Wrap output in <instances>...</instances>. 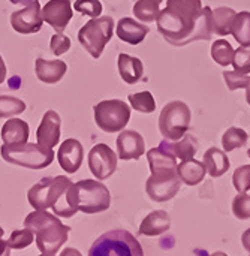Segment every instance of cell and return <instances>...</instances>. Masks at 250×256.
<instances>
[{
    "instance_id": "obj_2",
    "label": "cell",
    "mask_w": 250,
    "mask_h": 256,
    "mask_svg": "<svg viewBox=\"0 0 250 256\" xmlns=\"http://www.w3.org/2000/svg\"><path fill=\"white\" fill-rule=\"evenodd\" d=\"M24 228L36 237L38 249L45 255H56L68 242L70 226H66L46 210H34L24 219Z\"/></svg>"
},
{
    "instance_id": "obj_25",
    "label": "cell",
    "mask_w": 250,
    "mask_h": 256,
    "mask_svg": "<svg viewBox=\"0 0 250 256\" xmlns=\"http://www.w3.org/2000/svg\"><path fill=\"white\" fill-rule=\"evenodd\" d=\"M162 144L168 148L170 153H172L177 159H182V160L192 159L198 152L196 140L192 135H189L188 132L178 141H168L166 140V141H162Z\"/></svg>"
},
{
    "instance_id": "obj_45",
    "label": "cell",
    "mask_w": 250,
    "mask_h": 256,
    "mask_svg": "<svg viewBox=\"0 0 250 256\" xmlns=\"http://www.w3.org/2000/svg\"><path fill=\"white\" fill-rule=\"evenodd\" d=\"M244 88H246V100H248V104L250 105V81L248 82V86Z\"/></svg>"
},
{
    "instance_id": "obj_22",
    "label": "cell",
    "mask_w": 250,
    "mask_h": 256,
    "mask_svg": "<svg viewBox=\"0 0 250 256\" xmlns=\"http://www.w3.org/2000/svg\"><path fill=\"white\" fill-rule=\"evenodd\" d=\"M28 135H30L28 124H27V122H24L21 118H9L0 130V136L4 144L27 142Z\"/></svg>"
},
{
    "instance_id": "obj_23",
    "label": "cell",
    "mask_w": 250,
    "mask_h": 256,
    "mask_svg": "<svg viewBox=\"0 0 250 256\" xmlns=\"http://www.w3.org/2000/svg\"><path fill=\"white\" fill-rule=\"evenodd\" d=\"M177 174H178L182 183H184L188 186H196L204 180L207 171H206V166L202 162L195 160L192 158L188 160H182L180 165L177 164Z\"/></svg>"
},
{
    "instance_id": "obj_29",
    "label": "cell",
    "mask_w": 250,
    "mask_h": 256,
    "mask_svg": "<svg viewBox=\"0 0 250 256\" xmlns=\"http://www.w3.org/2000/svg\"><path fill=\"white\" fill-rule=\"evenodd\" d=\"M248 140H249V135L246 130L240 128H230L222 136V146H224V150L230 153V152H234L236 148L244 147L248 144Z\"/></svg>"
},
{
    "instance_id": "obj_49",
    "label": "cell",
    "mask_w": 250,
    "mask_h": 256,
    "mask_svg": "<svg viewBox=\"0 0 250 256\" xmlns=\"http://www.w3.org/2000/svg\"><path fill=\"white\" fill-rule=\"evenodd\" d=\"M39 256H54V255H45V254H42V255H39Z\"/></svg>"
},
{
    "instance_id": "obj_47",
    "label": "cell",
    "mask_w": 250,
    "mask_h": 256,
    "mask_svg": "<svg viewBox=\"0 0 250 256\" xmlns=\"http://www.w3.org/2000/svg\"><path fill=\"white\" fill-rule=\"evenodd\" d=\"M3 234H4V231H3V228H2V226H0V238H2V237H3Z\"/></svg>"
},
{
    "instance_id": "obj_11",
    "label": "cell",
    "mask_w": 250,
    "mask_h": 256,
    "mask_svg": "<svg viewBox=\"0 0 250 256\" xmlns=\"http://www.w3.org/2000/svg\"><path fill=\"white\" fill-rule=\"evenodd\" d=\"M88 168L98 180H106L117 170V154L106 144H96L88 153Z\"/></svg>"
},
{
    "instance_id": "obj_42",
    "label": "cell",
    "mask_w": 250,
    "mask_h": 256,
    "mask_svg": "<svg viewBox=\"0 0 250 256\" xmlns=\"http://www.w3.org/2000/svg\"><path fill=\"white\" fill-rule=\"evenodd\" d=\"M60 256H82V255H81V252H78L76 249H74V248H68V249H63V250H62Z\"/></svg>"
},
{
    "instance_id": "obj_46",
    "label": "cell",
    "mask_w": 250,
    "mask_h": 256,
    "mask_svg": "<svg viewBox=\"0 0 250 256\" xmlns=\"http://www.w3.org/2000/svg\"><path fill=\"white\" fill-rule=\"evenodd\" d=\"M210 256H228L226 254H224V252H214V254H212Z\"/></svg>"
},
{
    "instance_id": "obj_21",
    "label": "cell",
    "mask_w": 250,
    "mask_h": 256,
    "mask_svg": "<svg viewBox=\"0 0 250 256\" xmlns=\"http://www.w3.org/2000/svg\"><path fill=\"white\" fill-rule=\"evenodd\" d=\"M117 68L122 80L126 84H136L144 75V64L138 57L122 52L117 58Z\"/></svg>"
},
{
    "instance_id": "obj_16",
    "label": "cell",
    "mask_w": 250,
    "mask_h": 256,
    "mask_svg": "<svg viewBox=\"0 0 250 256\" xmlns=\"http://www.w3.org/2000/svg\"><path fill=\"white\" fill-rule=\"evenodd\" d=\"M116 142L117 153L122 160H138L146 152L144 138L135 130H122Z\"/></svg>"
},
{
    "instance_id": "obj_10",
    "label": "cell",
    "mask_w": 250,
    "mask_h": 256,
    "mask_svg": "<svg viewBox=\"0 0 250 256\" xmlns=\"http://www.w3.org/2000/svg\"><path fill=\"white\" fill-rule=\"evenodd\" d=\"M180 184H182V180H180L177 171L153 172L146 183V192L152 201L165 202V201L172 200L178 194Z\"/></svg>"
},
{
    "instance_id": "obj_35",
    "label": "cell",
    "mask_w": 250,
    "mask_h": 256,
    "mask_svg": "<svg viewBox=\"0 0 250 256\" xmlns=\"http://www.w3.org/2000/svg\"><path fill=\"white\" fill-rule=\"evenodd\" d=\"M232 213L240 220L250 219V196L246 192H242L234 198V201H232Z\"/></svg>"
},
{
    "instance_id": "obj_20",
    "label": "cell",
    "mask_w": 250,
    "mask_h": 256,
    "mask_svg": "<svg viewBox=\"0 0 250 256\" xmlns=\"http://www.w3.org/2000/svg\"><path fill=\"white\" fill-rule=\"evenodd\" d=\"M170 228H171L170 214L165 210H156L144 218V220L140 225V234L147 237H156V236H162Z\"/></svg>"
},
{
    "instance_id": "obj_33",
    "label": "cell",
    "mask_w": 250,
    "mask_h": 256,
    "mask_svg": "<svg viewBox=\"0 0 250 256\" xmlns=\"http://www.w3.org/2000/svg\"><path fill=\"white\" fill-rule=\"evenodd\" d=\"M232 66L236 72L248 75L250 74V44L249 45H240L234 51Z\"/></svg>"
},
{
    "instance_id": "obj_4",
    "label": "cell",
    "mask_w": 250,
    "mask_h": 256,
    "mask_svg": "<svg viewBox=\"0 0 250 256\" xmlns=\"http://www.w3.org/2000/svg\"><path fill=\"white\" fill-rule=\"evenodd\" d=\"M66 204L72 216L78 212L86 214L102 213L111 206V194L105 184L96 180H81L66 192Z\"/></svg>"
},
{
    "instance_id": "obj_8",
    "label": "cell",
    "mask_w": 250,
    "mask_h": 256,
    "mask_svg": "<svg viewBox=\"0 0 250 256\" xmlns=\"http://www.w3.org/2000/svg\"><path fill=\"white\" fill-rule=\"evenodd\" d=\"M190 110L182 100H172L166 104L159 116V129L165 140L178 141L184 136L190 126Z\"/></svg>"
},
{
    "instance_id": "obj_15",
    "label": "cell",
    "mask_w": 250,
    "mask_h": 256,
    "mask_svg": "<svg viewBox=\"0 0 250 256\" xmlns=\"http://www.w3.org/2000/svg\"><path fill=\"white\" fill-rule=\"evenodd\" d=\"M82 158H84V148L78 140L68 138L60 144L57 152L58 165L68 174H75L80 170L82 164Z\"/></svg>"
},
{
    "instance_id": "obj_31",
    "label": "cell",
    "mask_w": 250,
    "mask_h": 256,
    "mask_svg": "<svg viewBox=\"0 0 250 256\" xmlns=\"http://www.w3.org/2000/svg\"><path fill=\"white\" fill-rule=\"evenodd\" d=\"M26 102L14 96H0V118H12L26 111Z\"/></svg>"
},
{
    "instance_id": "obj_32",
    "label": "cell",
    "mask_w": 250,
    "mask_h": 256,
    "mask_svg": "<svg viewBox=\"0 0 250 256\" xmlns=\"http://www.w3.org/2000/svg\"><path fill=\"white\" fill-rule=\"evenodd\" d=\"M129 102L132 108L138 112L144 114H152L156 110V100L150 92H140V93H132L129 94Z\"/></svg>"
},
{
    "instance_id": "obj_30",
    "label": "cell",
    "mask_w": 250,
    "mask_h": 256,
    "mask_svg": "<svg viewBox=\"0 0 250 256\" xmlns=\"http://www.w3.org/2000/svg\"><path fill=\"white\" fill-rule=\"evenodd\" d=\"M234 48L232 45L225 40V39H219L212 45V57L213 60L220 64V66H230L232 64V58H234Z\"/></svg>"
},
{
    "instance_id": "obj_18",
    "label": "cell",
    "mask_w": 250,
    "mask_h": 256,
    "mask_svg": "<svg viewBox=\"0 0 250 256\" xmlns=\"http://www.w3.org/2000/svg\"><path fill=\"white\" fill-rule=\"evenodd\" d=\"M148 32H150V28L147 26H144V22H138L129 16H124L117 22L118 39L129 45L141 44L146 39V36L148 34Z\"/></svg>"
},
{
    "instance_id": "obj_9",
    "label": "cell",
    "mask_w": 250,
    "mask_h": 256,
    "mask_svg": "<svg viewBox=\"0 0 250 256\" xmlns=\"http://www.w3.org/2000/svg\"><path fill=\"white\" fill-rule=\"evenodd\" d=\"M93 111L96 124L108 134L123 130L130 120V106L120 99L102 100L94 105Z\"/></svg>"
},
{
    "instance_id": "obj_3",
    "label": "cell",
    "mask_w": 250,
    "mask_h": 256,
    "mask_svg": "<svg viewBox=\"0 0 250 256\" xmlns=\"http://www.w3.org/2000/svg\"><path fill=\"white\" fill-rule=\"evenodd\" d=\"M70 184V178L64 176L45 177L27 192L28 204L34 210L52 208V212L60 218H72L66 204V192Z\"/></svg>"
},
{
    "instance_id": "obj_48",
    "label": "cell",
    "mask_w": 250,
    "mask_h": 256,
    "mask_svg": "<svg viewBox=\"0 0 250 256\" xmlns=\"http://www.w3.org/2000/svg\"><path fill=\"white\" fill-rule=\"evenodd\" d=\"M248 156L250 158V147H249V150H248Z\"/></svg>"
},
{
    "instance_id": "obj_24",
    "label": "cell",
    "mask_w": 250,
    "mask_h": 256,
    "mask_svg": "<svg viewBox=\"0 0 250 256\" xmlns=\"http://www.w3.org/2000/svg\"><path fill=\"white\" fill-rule=\"evenodd\" d=\"M204 166L206 171L212 176V177H222L231 166L230 159L226 152L219 150L218 147H212L204 153Z\"/></svg>"
},
{
    "instance_id": "obj_12",
    "label": "cell",
    "mask_w": 250,
    "mask_h": 256,
    "mask_svg": "<svg viewBox=\"0 0 250 256\" xmlns=\"http://www.w3.org/2000/svg\"><path fill=\"white\" fill-rule=\"evenodd\" d=\"M10 26L16 33L21 34H32L38 33L42 28L44 18H42V8L39 2H33L24 9L15 10L10 15Z\"/></svg>"
},
{
    "instance_id": "obj_26",
    "label": "cell",
    "mask_w": 250,
    "mask_h": 256,
    "mask_svg": "<svg viewBox=\"0 0 250 256\" xmlns=\"http://www.w3.org/2000/svg\"><path fill=\"white\" fill-rule=\"evenodd\" d=\"M237 12L232 8H216L212 12V27H213V33L220 34V36H226L231 34V26L232 21L236 18Z\"/></svg>"
},
{
    "instance_id": "obj_19",
    "label": "cell",
    "mask_w": 250,
    "mask_h": 256,
    "mask_svg": "<svg viewBox=\"0 0 250 256\" xmlns=\"http://www.w3.org/2000/svg\"><path fill=\"white\" fill-rule=\"evenodd\" d=\"M147 159L153 172H174L177 171V158L168 152V148L160 142L159 147L148 150Z\"/></svg>"
},
{
    "instance_id": "obj_17",
    "label": "cell",
    "mask_w": 250,
    "mask_h": 256,
    "mask_svg": "<svg viewBox=\"0 0 250 256\" xmlns=\"http://www.w3.org/2000/svg\"><path fill=\"white\" fill-rule=\"evenodd\" d=\"M68 70V64L63 60H45L36 58L34 62V74L39 81L45 84H56L58 82Z\"/></svg>"
},
{
    "instance_id": "obj_43",
    "label": "cell",
    "mask_w": 250,
    "mask_h": 256,
    "mask_svg": "<svg viewBox=\"0 0 250 256\" xmlns=\"http://www.w3.org/2000/svg\"><path fill=\"white\" fill-rule=\"evenodd\" d=\"M4 80H6V64H4V62H3V58H2V56H0V84H2Z\"/></svg>"
},
{
    "instance_id": "obj_34",
    "label": "cell",
    "mask_w": 250,
    "mask_h": 256,
    "mask_svg": "<svg viewBox=\"0 0 250 256\" xmlns=\"http://www.w3.org/2000/svg\"><path fill=\"white\" fill-rule=\"evenodd\" d=\"M34 240V236L30 230H16L12 231L10 237L8 238V246L14 250H21L24 248H28Z\"/></svg>"
},
{
    "instance_id": "obj_1",
    "label": "cell",
    "mask_w": 250,
    "mask_h": 256,
    "mask_svg": "<svg viewBox=\"0 0 250 256\" xmlns=\"http://www.w3.org/2000/svg\"><path fill=\"white\" fill-rule=\"evenodd\" d=\"M212 8L201 0H168L156 20L164 39L174 46H184L195 40H210L213 36Z\"/></svg>"
},
{
    "instance_id": "obj_40",
    "label": "cell",
    "mask_w": 250,
    "mask_h": 256,
    "mask_svg": "<svg viewBox=\"0 0 250 256\" xmlns=\"http://www.w3.org/2000/svg\"><path fill=\"white\" fill-rule=\"evenodd\" d=\"M242 243H243V248L250 254V228L248 231L243 232V236H242Z\"/></svg>"
},
{
    "instance_id": "obj_37",
    "label": "cell",
    "mask_w": 250,
    "mask_h": 256,
    "mask_svg": "<svg viewBox=\"0 0 250 256\" xmlns=\"http://www.w3.org/2000/svg\"><path fill=\"white\" fill-rule=\"evenodd\" d=\"M232 183L238 194L250 190V165H243L234 171Z\"/></svg>"
},
{
    "instance_id": "obj_28",
    "label": "cell",
    "mask_w": 250,
    "mask_h": 256,
    "mask_svg": "<svg viewBox=\"0 0 250 256\" xmlns=\"http://www.w3.org/2000/svg\"><path fill=\"white\" fill-rule=\"evenodd\" d=\"M162 3V0H136L132 10L134 15L136 16V20L142 21V22H153L158 20L159 16V4Z\"/></svg>"
},
{
    "instance_id": "obj_39",
    "label": "cell",
    "mask_w": 250,
    "mask_h": 256,
    "mask_svg": "<svg viewBox=\"0 0 250 256\" xmlns=\"http://www.w3.org/2000/svg\"><path fill=\"white\" fill-rule=\"evenodd\" d=\"M70 46H72V42L66 34H63V33L52 34L51 42H50V50L54 56H62V54L68 52L70 50Z\"/></svg>"
},
{
    "instance_id": "obj_14",
    "label": "cell",
    "mask_w": 250,
    "mask_h": 256,
    "mask_svg": "<svg viewBox=\"0 0 250 256\" xmlns=\"http://www.w3.org/2000/svg\"><path fill=\"white\" fill-rule=\"evenodd\" d=\"M60 135H62L60 116L56 111L48 110L44 114L39 128L36 129V141L44 148H52L60 142Z\"/></svg>"
},
{
    "instance_id": "obj_41",
    "label": "cell",
    "mask_w": 250,
    "mask_h": 256,
    "mask_svg": "<svg viewBox=\"0 0 250 256\" xmlns=\"http://www.w3.org/2000/svg\"><path fill=\"white\" fill-rule=\"evenodd\" d=\"M10 255V248L8 246V242L0 238V256H9Z\"/></svg>"
},
{
    "instance_id": "obj_44",
    "label": "cell",
    "mask_w": 250,
    "mask_h": 256,
    "mask_svg": "<svg viewBox=\"0 0 250 256\" xmlns=\"http://www.w3.org/2000/svg\"><path fill=\"white\" fill-rule=\"evenodd\" d=\"M12 4H24V6H28L30 3L36 2V0H9Z\"/></svg>"
},
{
    "instance_id": "obj_27",
    "label": "cell",
    "mask_w": 250,
    "mask_h": 256,
    "mask_svg": "<svg viewBox=\"0 0 250 256\" xmlns=\"http://www.w3.org/2000/svg\"><path fill=\"white\" fill-rule=\"evenodd\" d=\"M231 34L240 45H249L250 44V12L242 10L236 15L232 26H231Z\"/></svg>"
},
{
    "instance_id": "obj_36",
    "label": "cell",
    "mask_w": 250,
    "mask_h": 256,
    "mask_svg": "<svg viewBox=\"0 0 250 256\" xmlns=\"http://www.w3.org/2000/svg\"><path fill=\"white\" fill-rule=\"evenodd\" d=\"M74 9L82 15L98 18L102 14V3L99 0H75Z\"/></svg>"
},
{
    "instance_id": "obj_6",
    "label": "cell",
    "mask_w": 250,
    "mask_h": 256,
    "mask_svg": "<svg viewBox=\"0 0 250 256\" xmlns=\"http://www.w3.org/2000/svg\"><path fill=\"white\" fill-rule=\"evenodd\" d=\"M88 256H144V250L129 231L112 230L96 238Z\"/></svg>"
},
{
    "instance_id": "obj_38",
    "label": "cell",
    "mask_w": 250,
    "mask_h": 256,
    "mask_svg": "<svg viewBox=\"0 0 250 256\" xmlns=\"http://www.w3.org/2000/svg\"><path fill=\"white\" fill-rule=\"evenodd\" d=\"M224 78H225V82H226V86H228V88L231 92H236L238 88H244L250 81V76L238 74L236 70H225Z\"/></svg>"
},
{
    "instance_id": "obj_13",
    "label": "cell",
    "mask_w": 250,
    "mask_h": 256,
    "mask_svg": "<svg viewBox=\"0 0 250 256\" xmlns=\"http://www.w3.org/2000/svg\"><path fill=\"white\" fill-rule=\"evenodd\" d=\"M72 3L70 0H48L42 8V18L48 22L56 33H63L72 20Z\"/></svg>"
},
{
    "instance_id": "obj_50",
    "label": "cell",
    "mask_w": 250,
    "mask_h": 256,
    "mask_svg": "<svg viewBox=\"0 0 250 256\" xmlns=\"http://www.w3.org/2000/svg\"><path fill=\"white\" fill-rule=\"evenodd\" d=\"M135 2H136V0H135Z\"/></svg>"
},
{
    "instance_id": "obj_5",
    "label": "cell",
    "mask_w": 250,
    "mask_h": 256,
    "mask_svg": "<svg viewBox=\"0 0 250 256\" xmlns=\"http://www.w3.org/2000/svg\"><path fill=\"white\" fill-rule=\"evenodd\" d=\"M3 160L12 165L24 166L28 170H44L54 160L52 148H44L39 144L21 142V144H3L0 147Z\"/></svg>"
},
{
    "instance_id": "obj_7",
    "label": "cell",
    "mask_w": 250,
    "mask_h": 256,
    "mask_svg": "<svg viewBox=\"0 0 250 256\" xmlns=\"http://www.w3.org/2000/svg\"><path fill=\"white\" fill-rule=\"evenodd\" d=\"M114 34V20L111 16H98L87 21L78 32V40L86 51L99 58Z\"/></svg>"
}]
</instances>
